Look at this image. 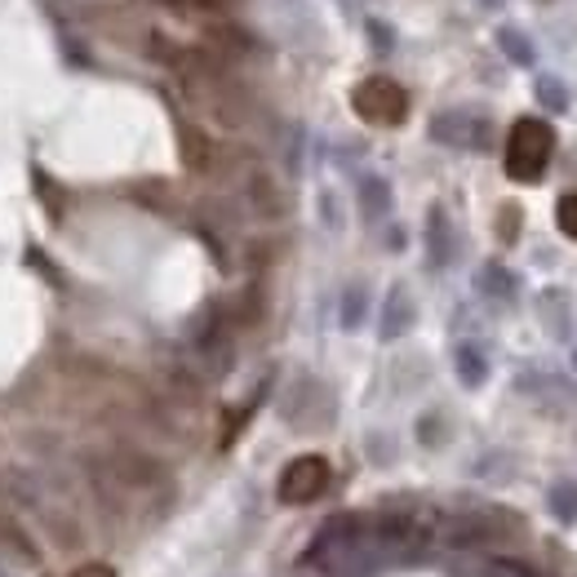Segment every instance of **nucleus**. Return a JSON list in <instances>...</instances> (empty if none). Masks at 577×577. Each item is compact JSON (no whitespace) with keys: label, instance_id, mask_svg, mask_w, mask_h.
Masks as SVG:
<instances>
[{"label":"nucleus","instance_id":"f03ea898","mask_svg":"<svg viewBox=\"0 0 577 577\" xmlns=\"http://www.w3.org/2000/svg\"><path fill=\"white\" fill-rule=\"evenodd\" d=\"M351 107H355L369 125H400L404 111H409V94H404L395 80L373 76V80H364V85L351 94Z\"/></svg>","mask_w":577,"mask_h":577},{"label":"nucleus","instance_id":"423d86ee","mask_svg":"<svg viewBox=\"0 0 577 577\" xmlns=\"http://www.w3.org/2000/svg\"><path fill=\"white\" fill-rule=\"evenodd\" d=\"M556 218H560V232H565V236H574V241H577V192H569V196L560 201Z\"/></svg>","mask_w":577,"mask_h":577},{"label":"nucleus","instance_id":"1a4fd4ad","mask_svg":"<svg viewBox=\"0 0 577 577\" xmlns=\"http://www.w3.org/2000/svg\"><path fill=\"white\" fill-rule=\"evenodd\" d=\"M71 577H116V574H111L107 565H85V569H76Z\"/></svg>","mask_w":577,"mask_h":577},{"label":"nucleus","instance_id":"7ed1b4c3","mask_svg":"<svg viewBox=\"0 0 577 577\" xmlns=\"http://www.w3.org/2000/svg\"><path fill=\"white\" fill-rule=\"evenodd\" d=\"M329 489V462L306 453V458H293L281 476V502L288 507H302V502H315L320 493Z\"/></svg>","mask_w":577,"mask_h":577},{"label":"nucleus","instance_id":"f257e3e1","mask_svg":"<svg viewBox=\"0 0 577 577\" xmlns=\"http://www.w3.org/2000/svg\"><path fill=\"white\" fill-rule=\"evenodd\" d=\"M551 151H556L551 125L538 116H525V120H516V129L507 138V174L516 183H538L542 169L551 165Z\"/></svg>","mask_w":577,"mask_h":577},{"label":"nucleus","instance_id":"20e7f679","mask_svg":"<svg viewBox=\"0 0 577 577\" xmlns=\"http://www.w3.org/2000/svg\"><path fill=\"white\" fill-rule=\"evenodd\" d=\"M498 36H502V45H507L511 62H520V67H529V62H534V45H529V40H525V36H520L516 27H502Z\"/></svg>","mask_w":577,"mask_h":577},{"label":"nucleus","instance_id":"0eeeda50","mask_svg":"<svg viewBox=\"0 0 577 577\" xmlns=\"http://www.w3.org/2000/svg\"><path fill=\"white\" fill-rule=\"evenodd\" d=\"M551 507H556L565 520H574V516H577V489H574V485H560V489L551 493Z\"/></svg>","mask_w":577,"mask_h":577},{"label":"nucleus","instance_id":"6e6552de","mask_svg":"<svg viewBox=\"0 0 577 577\" xmlns=\"http://www.w3.org/2000/svg\"><path fill=\"white\" fill-rule=\"evenodd\" d=\"M458 360H462V373H467V382L476 387V382L485 378V360H480V355H476L471 346H462V351H458Z\"/></svg>","mask_w":577,"mask_h":577},{"label":"nucleus","instance_id":"39448f33","mask_svg":"<svg viewBox=\"0 0 577 577\" xmlns=\"http://www.w3.org/2000/svg\"><path fill=\"white\" fill-rule=\"evenodd\" d=\"M538 94H542V102H547L551 111H565V107H569V89H565V85H560L556 76H542Z\"/></svg>","mask_w":577,"mask_h":577}]
</instances>
